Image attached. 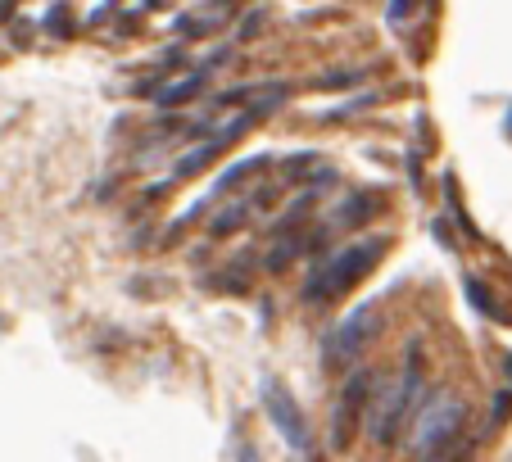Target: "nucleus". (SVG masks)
<instances>
[{"label": "nucleus", "mask_w": 512, "mask_h": 462, "mask_svg": "<svg viewBox=\"0 0 512 462\" xmlns=\"http://www.w3.org/2000/svg\"><path fill=\"white\" fill-rule=\"evenodd\" d=\"M426 354H422V340H408L404 345V363H399V381L390 385L386 395L368 408V435L372 444L390 449L399 440V426H408L426 404Z\"/></svg>", "instance_id": "nucleus-1"}, {"label": "nucleus", "mask_w": 512, "mask_h": 462, "mask_svg": "<svg viewBox=\"0 0 512 462\" xmlns=\"http://www.w3.org/2000/svg\"><path fill=\"white\" fill-rule=\"evenodd\" d=\"M472 408L463 404L458 395H431L417 413L413 440H408V458L413 462H463L472 444L463 440V426Z\"/></svg>", "instance_id": "nucleus-2"}, {"label": "nucleus", "mask_w": 512, "mask_h": 462, "mask_svg": "<svg viewBox=\"0 0 512 462\" xmlns=\"http://www.w3.org/2000/svg\"><path fill=\"white\" fill-rule=\"evenodd\" d=\"M381 254H386V241H381V236L358 241V245H345V250L331 254L322 268H313V277L304 281V299L318 304V299H336V295H345V290H354L358 281L372 272V263H377Z\"/></svg>", "instance_id": "nucleus-3"}, {"label": "nucleus", "mask_w": 512, "mask_h": 462, "mask_svg": "<svg viewBox=\"0 0 512 462\" xmlns=\"http://www.w3.org/2000/svg\"><path fill=\"white\" fill-rule=\"evenodd\" d=\"M372 395H377V372L372 367H349L340 399L331 408V453H345L354 444L358 426H363V417L372 408Z\"/></svg>", "instance_id": "nucleus-4"}, {"label": "nucleus", "mask_w": 512, "mask_h": 462, "mask_svg": "<svg viewBox=\"0 0 512 462\" xmlns=\"http://www.w3.org/2000/svg\"><path fill=\"white\" fill-rule=\"evenodd\" d=\"M259 399H263V413H268V422L281 431V440L300 453V458H313V431H309V422H304L300 404L290 399L286 385H281L277 376H263Z\"/></svg>", "instance_id": "nucleus-5"}, {"label": "nucleus", "mask_w": 512, "mask_h": 462, "mask_svg": "<svg viewBox=\"0 0 512 462\" xmlns=\"http://www.w3.org/2000/svg\"><path fill=\"white\" fill-rule=\"evenodd\" d=\"M377 331H381V308L377 304L354 308V313H349V318L340 322L327 340H322V363L327 367H349L358 354H363V345H372Z\"/></svg>", "instance_id": "nucleus-6"}, {"label": "nucleus", "mask_w": 512, "mask_h": 462, "mask_svg": "<svg viewBox=\"0 0 512 462\" xmlns=\"http://www.w3.org/2000/svg\"><path fill=\"white\" fill-rule=\"evenodd\" d=\"M259 209V200H254V191H245V195H236V200H227L223 209L209 218V236L218 241V236H232V231H241L245 222H250V213Z\"/></svg>", "instance_id": "nucleus-7"}, {"label": "nucleus", "mask_w": 512, "mask_h": 462, "mask_svg": "<svg viewBox=\"0 0 512 462\" xmlns=\"http://www.w3.org/2000/svg\"><path fill=\"white\" fill-rule=\"evenodd\" d=\"M304 250H309V231H290V236H277V245L268 250L263 268H268V272H281L290 259H300Z\"/></svg>", "instance_id": "nucleus-8"}, {"label": "nucleus", "mask_w": 512, "mask_h": 462, "mask_svg": "<svg viewBox=\"0 0 512 462\" xmlns=\"http://www.w3.org/2000/svg\"><path fill=\"white\" fill-rule=\"evenodd\" d=\"M223 145H227V141H218V136H204V141L195 145V150H186L182 159H177V168H173V173H177V177H191V173H200V168L209 164V159H213V154H218V150H223Z\"/></svg>", "instance_id": "nucleus-9"}, {"label": "nucleus", "mask_w": 512, "mask_h": 462, "mask_svg": "<svg viewBox=\"0 0 512 462\" xmlns=\"http://www.w3.org/2000/svg\"><path fill=\"white\" fill-rule=\"evenodd\" d=\"M263 164H268V159H263V154H254V159H241V164H232V168H227V173L223 177H218V182H213V195H223V191H232V186L236 182H245V177H250V173H259V168Z\"/></svg>", "instance_id": "nucleus-10"}, {"label": "nucleus", "mask_w": 512, "mask_h": 462, "mask_svg": "<svg viewBox=\"0 0 512 462\" xmlns=\"http://www.w3.org/2000/svg\"><path fill=\"white\" fill-rule=\"evenodd\" d=\"M204 73H209V68H200V73H191V77H182V82H173L168 91H159V105H182V100H191L195 91L204 87Z\"/></svg>", "instance_id": "nucleus-11"}, {"label": "nucleus", "mask_w": 512, "mask_h": 462, "mask_svg": "<svg viewBox=\"0 0 512 462\" xmlns=\"http://www.w3.org/2000/svg\"><path fill=\"white\" fill-rule=\"evenodd\" d=\"M467 299H476V308H481L485 318H503V308L494 304V295L481 286V281H472V277H467Z\"/></svg>", "instance_id": "nucleus-12"}, {"label": "nucleus", "mask_w": 512, "mask_h": 462, "mask_svg": "<svg viewBox=\"0 0 512 462\" xmlns=\"http://www.w3.org/2000/svg\"><path fill=\"white\" fill-rule=\"evenodd\" d=\"M503 417H512V395H508V390H499V395H494V408H490V422H485V431L503 426Z\"/></svg>", "instance_id": "nucleus-13"}, {"label": "nucleus", "mask_w": 512, "mask_h": 462, "mask_svg": "<svg viewBox=\"0 0 512 462\" xmlns=\"http://www.w3.org/2000/svg\"><path fill=\"white\" fill-rule=\"evenodd\" d=\"M413 5H422V0H395V5H390V19H408V10H413Z\"/></svg>", "instance_id": "nucleus-14"}, {"label": "nucleus", "mask_w": 512, "mask_h": 462, "mask_svg": "<svg viewBox=\"0 0 512 462\" xmlns=\"http://www.w3.org/2000/svg\"><path fill=\"white\" fill-rule=\"evenodd\" d=\"M236 462H263V458H259V449H254V444H241V453H236Z\"/></svg>", "instance_id": "nucleus-15"}, {"label": "nucleus", "mask_w": 512, "mask_h": 462, "mask_svg": "<svg viewBox=\"0 0 512 462\" xmlns=\"http://www.w3.org/2000/svg\"><path fill=\"white\" fill-rule=\"evenodd\" d=\"M503 372H508V376H512V358H508V363H503Z\"/></svg>", "instance_id": "nucleus-16"}]
</instances>
